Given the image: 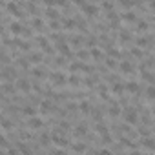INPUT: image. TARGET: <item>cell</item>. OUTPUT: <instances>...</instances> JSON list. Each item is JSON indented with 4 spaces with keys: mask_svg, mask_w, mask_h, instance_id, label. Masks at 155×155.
Wrapping results in <instances>:
<instances>
[{
    "mask_svg": "<svg viewBox=\"0 0 155 155\" xmlns=\"http://www.w3.org/2000/svg\"><path fill=\"white\" fill-rule=\"evenodd\" d=\"M95 128H97V131L100 133V135H106V133H108V130H106V126H104V124H100V122L97 124V126H95Z\"/></svg>",
    "mask_w": 155,
    "mask_h": 155,
    "instance_id": "d4e9b609",
    "label": "cell"
},
{
    "mask_svg": "<svg viewBox=\"0 0 155 155\" xmlns=\"http://www.w3.org/2000/svg\"><path fill=\"white\" fill-rule=\"evenodd\" d=\"M111 91L115 93V95H122V91H124V86H122V84H115Z\"/></svg>",
    "mask_w": 155,
    "mask_h": 155,
    "instance_id": "7402d4cb",
    "label": "cell"
},
{
    "mask_svg": "<svg viewBox=\"0 0 155 155\" xmlns=\"http://www.w3.org/2000/svg\"><path fill=\"white\" fill-rule=\"evenodd\" d=\"M29 60H31V62H35V64H37V62H40V60H42V55H38V53H33V55L29 57Z\"/></svg>",
    "mask_w": 155,
    "mask_h": 155,
    "instance_id": "f1b7e54d",
    "label": "cell"
},
{
    "mask_svg": "<svg viewBox=\"0 0 155 155\" xmlns=\"http://www.w3.org/2000/svg\"><path fill=\"white\" fill-rule=\"evenodd\" d=\"M18 64H20V66H24V68H27V60H24V58H20V60H18Z\"/></svg>",
    "mask_w": 155,
    "mask_h": 155,
    "instance_id": "bcb514c9",
    "label": "cell"
},
{
    "mask_svg": "<svg viewBox=\"0 0 155 155\" xmlns=\"http://www.w3.org/2000/svg\"><path fill=\"white\" fill-rule=\"evenodd\" d=\"M17 88H18L20 91L27 93V91L31 89V84H29V80H26V79H20V80H17Z\"/></svg>",
    "mask_w": 155,
    "mask_h": 155,
    "instance_id": "3957f363",
    "label": "cell"
},
{
    "mask_svg": "<svg viewBox=\"0 0 155 155\" xmlns=\"http://www.w3.org/2000/svg\"><path fill=\"white\" fill-rule=\"evenodd\" d=\"M69 84L77 86V84H79V79H77V77H71V79H69Z\"/></svg>",
    "mask_w": 155,
    "mask_h": 155,
    "instance_id": "7bdbcfd3",
    "label": "cell"
},
{
    "mask_svg": "<svg viewBox=\"0 0 155 155\" xmlns=\"http://www.w3.org/2000/svg\"><path fill=\"white\" fill-rule=\"evenodd\" d=\"M27 126H29L31 130H38L40 126H42V120H40L38 117H29V120H27Z\"/></svg>",
    "mask_w": 155,
    "mask_h": 155,
    "instance_id": "277c9868",
    "label": "cell"
},
{
    "mask_svg": "<svg viewBox=\"0 0 155 155\" xmlns=\"http://www.w3.org/2000/svg\"><path fill=\"white\" fill-rule=\"evenodd\" d=\"M64 26L69 27V29H73V27H75V20H71V18H69V20H64Z\"/></svg>",
    "mask_w": 155,
    "mask_h": 155,
    "instance_id": "d6a6232c",
    "label": "cell"
},
{
    "mask_svg": "<svg viewBox=\"0 0 155 155\" xmlns=\"http://www.w3.org/2000/svg\"><path fill=\"white\" fill-rule=\"evenodd\" d=\"M79 6H80L82 9H84V13H86V15H89V17L97 15V6H93V4H88V2H80Z\"/></svg>",
    "mask_w": 155,
    "mask_h": 155,
    "instance_id": "6da1fadb",
    "label": "cell"
},
{
    "mask_svg": "<svg viewBox=\"0 0 155 155\" xmlns=\"http://www.w3.org/2000/svg\"><path fill=\"white\" fill-rule=\"evenodd\" d=\"M86 133H88V126H86V124H80V126H77L75 128V135H86Z\"/></svg>",
    "mask_w": 155,
    "mask_h": 155,
    "instance_id": "30bf717a",
    "label": "cell"
},
{
    "mask_svg": "<svg viewBox=\"0 0 155 155\" xmlns=\"http://www.w3.org/2000/svg\"><path fill=\"white\" fill-rule=\"evenodd\" d=\"M137 27H139V31H141V33H144V31L148 29V22H146V20H139Z\"/></svg>",
    "mask_w": 155,
    "mask_h": 155,
    "instance_id": "44dd1931",
    "label": "cell"
},
{
    "mask_svg": "<svg viewBox=\"0 0 155 155\" xmlns=\"http://www.w3.org/2000/svg\"><path fill=\"white\" fill-rule=\"evenodd\" d=\"M9 155H18V151H17V150H13V148H11V150H9Z\"/></svg>",
    "mask_w": 155,
    "mask_h": 155,
    "instance_id": "681fc988",
    "label": "cell"
},
{
    "mask_svg": "<svg viewBox=\"0 0 155 155\" xmlns=\"http://www.w3.org/2000/svg\"><path fill=\"white\" fill-rule=\"evenodd\" d=\"M38 44H40V48H42L44 51H51L49 42H48V38H46V37H38Z\"/></svg>",
    "mask_w": 155,
    "mask_h": 155,
    "instance_id": "52a82bcc",
    "label": "cell"
},
{
    "mask_svg": "<svg viewBox=\"0 0 155 155\" xmlns=\"http://www.w3.org/2000/svg\"><path fill=\"white\" fill-rule=\"evenodd\" d=\"M89 55H91L93 58H97V60H99V58H102V51H100V49H91V53H89Z\"/></svg>",
    "mask_w": 155,
    "mask_h": 155,
    "instance_id": "484cf974",
    "label": "cell"
},
{
    "mask_svg": "<svg viewBox=\"0 0 155 155\" xmlns=\"http://www.w3.org/2000/svg\"><path fill=\"white\" fill-rule=\"evenodd\" d=\"M48 15H49L51 18H57V17H58V13H57V9H48Z\"/></svg>",
    "mask_w": 155,
    "mask_h": 155,
    "instance_id": "8d00e7d4",
    "label": "cell"
},
{
    "mask_svg": "<svg viewBox=\"0 0 155 155\" xmlns=\"http://www.w3.org/2000/svg\"><path fill=\"white\" fill-rule=\"evenodd\" d=\"M88 57H89V53H88V51H80V53H79V58H80V60H86Z\"/></svg>",
    "mask_w": 155,
    "mask_h": 155,
    "instance_id": "60d3db41",
    "label": "cell"
},
{
    "mask_svg": "<svg viewBox=\"0 0 155 155\" xmlns=\"http://www.w3.org/2000/svg\"><path fill=\"white\" fill-rule=\"evenodd\" d=\"M80 111L89 113V104H88V102H82V104H80Z\"/></svg>",
    "mask_w": 155,
    "mask_h": 155,
    "instance_id": "d590c367",
    "label": "cell"
},
{
    "mask_svg": "<svg viewBox=\"0 0 155 155\" xmlns=\"http://www.w3.org/2000/svg\"><path fill=\"white\" fill-rule=\"evenodd\" d=\"M2 128L11 130V128H13V122H11V120H7V119H4V120H2Z\"/></svg>",
    "mask_w": 155,
    "mask_h": 155,
    "instance_id": "f546056e",
    "label": "cell"
},
{
    "mask_svg": "<svg viewBox=\"0 0 155 155\" xmlns=\"http://www.w3.org/2000/svg\"><path fill=\"white\" fill-rule=\"evenodd\" d=\"M73 151H77V153L86 151V144H84V142H75V144H73Z\"/></svg>",
    "mask_w": 155,
    "mask_h": 155,
    "instance_id": "e0dca14e",
    "label": "cell"
},
{
    "mask_svg": "<svg viewBox=\"0 0 155 155\" xmlns=\"http://www.w3.org/2000/svg\"><path fill=\"white\" fill-rule=\"evenodd\" d=\"M7 11L15 13L17 17H22V15H20V11H18V6H17V4H7Z\"/></svg>",
    "mask_w": 155,
    "mask_h": 155,
    "instance_id": "d6986e66",
    "label": "cell"
},
{
    "mask_svg": "<svg viewBox=\"0 0 155 155\" xmlns=\"http://www.w3.org/2000/svg\"><path fill=\"white\" fill-rule=\"evenodd\" d=\"M40 110H42L44 113H49V111H55V106H51L49 102L46 100V102H42V106H40Z\"/></svg>",
    "mask_w": 155,
    "mask_h": 155,
    "instance_id": "4fadbf2b",
    "label": "cell"
},
{
    "mask_svg": "<svg viewBox=\"0 0 155 155\" xmlns=\"http://www.w3.org/2000/svg\"><path fill=\"white\" fill-rule=\"evenodd\" d=\"M0 144H2V146H7V141L4 137H0Z\"/></svg>",
    "mask_w": 155,
    "mask_h": 155,
    "instance_id": "7dc6e473",
    "label": "cell"
},
{
    "mask_svg": "<svg viewBox=\"0 0 155 155\" xmlns=\"http://www.w3.org/2000/svg\"><path fill=\"white\" fill-rule=\"evenodd\" d=\"M120 40L122 42H126V40H131V35H130V31H120Z\"/></svg>",
    "mask_w": 155,
    "mask_h": 155,
    "instance_id": "603a6c76",
    "label": "cell"
},
{
    "mask_svg": "<svg viewBox=\"0 0 155 155\" xmlns=\"http://www.w3.org/2000/svg\"><path fill=\"white\" fill-rule=\"evenodd\" d=\"M33 75L38 77V79H42V77H44V71H42V69H38V68H35V69H33Z\"/></svg>",
    "mask_w": 155,
    "mask_h": 155,
    "instance_id": "836d02e7",
    "label": "cell"
},
{
    "mask_svg": "<svg viewBox=\"0 0 155 155\" xmlns=\"http://www.w3.org/2000/svg\"><path fill=\"white\" fill-rule=\"evenodd\" d=\"M102 7H104V9H113V4H110V2H104V4H102Z\"/></svg>",
    "mask_w": 155,
    "mask_h": 155,
    "instance_id": "f6af8a7d",
    "label": "cell"
},
{
    "mask_svg": "<svg viewBox=\"0 0 155 155\" xmlns=\"http://www.w3.org/2000/svg\"><path fill=\"white\" fill-rule=\"evenodd\" d=\"M120 142H122V144H124V146H128V148H131V146H133V142H131V141H130V139H122V141H120Z\"/></svg>",
    "mask_w": 155,
    "mask_h": 155,
    "instance_id": "b9f144b4",
    "label": "cell"
},
{
    "mask_svg": "<svg viewBox=\"0 0 155 155\" xmlns=\"http://www.w3.org/2000/svg\"><path fill=\"white\" fill-rule=\"evenodd\" d=\"M120 69L124 71V73H131V64H130V62H122V64H120Z\"/></svg>",
    "mask_w": 155,
    "mask_h": 155,
    "instance_id": "ffe728a7",
    "label": "cell"
},
{
    "mask_svg": "<svg viewBox=\"0 0 155 155\" xmlns=\"http://www.w3.org/2000/svg\"><path fill=\"white\" fill-rule=\"evenodd\" d=\"M51 82H55V84H66V77L64 75H62V73H58V71H57V73H53V75H51Z\"/></svg>",
    "mask_w": 155,
    "mask_h": 155,
    "instance_id": "5b68a950",
    "label": "cell"
},
{
    "mask_svg": "<svg viewBox=\"0 0 155 155\" xmlns=\"http://www.w3.org/2000/svg\"><path fill=\"white\" fill-rule=\"evenodd\" d=\"M2 77H4V79H9V80H11V79L15 77V69H13V68H6V69H4V75H2Z\"/></svg>",
    "mask_w": 155,
    "mask_h": 155,
    "instance_id": "9a60e30c",
    "label": "cell"
},
{
    "mask_svg": "<svg viewBox=\"0 0 155 155\" xmlns=\"http://www.w3.org/2000/svg\"><path fill=\"white\" fill-rule=\"evenodd\" d=\"M49 141H51V137L48 135V133H44V135L40 137V142H42V144H49Z\"/></svg>",
    "mask_w": 155,
    "mask_h": 155,
    "instance_id": "e575fe53",
    "label": "cell"
},
{
    "mask_svg": "<svg viewBox=\"0 0 155 155\" xmlns=\"http://www.w3.org/2000/svg\"><path fill=\"white\" fill-rule=\"evenodd\" d=\"M17 146H18V151L22 153V155H31V150L27 148V144H24V142H18Z\"/></svg>",
    "mask_w": 155,
    "mask_h": 155,
    "instance_id": "ba28073f",
    "label": "cell"
},
{
    "mask_svg": "<svg viewBox=\"0 0 155 155\" xmlns=\"http://www.w3.org/2000/svg\"><path fill=\"white\" fill-rule=\"evenodd\" d=\"M148 42H151V37H141L137 40V46L139 48H144V46H148Z\"/></svg>",
    "mask_w": 155,
    "mask_h": 155,
    "instance_id": "7c38bea8",
    "label": "cell"
},
{
    "mask_svg": "<svg viewBox=\"0 0 155 155\" xmlns=\"http://www.w3.org/2000/svg\"><path fill=\"white\" fill-rule=\"evenodd\" d=\"M131 55H135V57H142V51H141L139 48H133V49H131Z\"/></svg>",
    "mask_w": 155,
    "mask_h": 155,
    "instance_id": "74e56055",
    "label": "cell"
},
{
    "mask_svg": "<svg viewBox=\"0 0 155 155\" xmlns=\"http://www.w3.org/2000/svg\"><path fill=\"white\" fill-rule=\"evenodd\" d=\"M53 155H66L64 151H53Z\"/></svg>",
    "mask_w": 155,
    "mask_h": 155,
    "instance_id": "f907efd6",
    "label": "cell"
},
{
    "mask_svg": "<svg viewBox=\"0 0 155 155\" xmlns=\"http://www.w3.org/2000/svg\"><path fill=\"white\" fill-rule=\"evenodd\" d=\"M106 64H108V68H115V66H117V62L113 60V58H106Z\"/></svg>",
    "mask_w": 155,
    "mask_h": 155,
    "instance_id": "f35d334b",
    "label": "cell"
},
{
    "mask_svg": "<svg viewBox=\"0 0 155 155\" xmlns=\"http://www.w3.org/2000/svg\"><path fill=\"white\" fill-rule=\"evenodd\" d=\"M146 97H148L150 100L155 97V88H153V86H148V89H146Z\"/></svg>",
    "mask_w": 155,
    "mask_h": 155,
    "instance_id": "4316f807",
    "label": "cell"
},
{
    "mask_svg": "<svg viewBox=\"0 0 155 155\" xmlns=\"http://www.w3.org/2000/svg\"><path fill=\"white\" fill-rule=\"evenodd\" d=\"M2 89H4L6 93H15V86H13V84H4Z\"/></svg>",
    "mask_w": 155,
    "mask_h": 155,
    "instance_id": "83f0119b",
    "label": "cell"
},
{
    "mask_svg": "<svg viewBox=\"0 0 155 155\" xmlns=\"http://www.w3.org/2000/svg\"><path fill=\"white\" fill-rule=\"evenodd\" d=\"M9 27H11V31H13L15 35H18V33H22V31H24V26H22V24H18V22H13Z\"/></svg>",
    "mask_w": 155,
    "mask_h": 155,
    "instance_id": "9c48e42d",
    "label": "cell"
},
{
    "mask_svg": "<svg viewBox=\"0 0 155 155\" xmlns=\"http://www.w3.org/2000/svg\"><path fill=\"white\" fill-rule=\"evenodd\" d=\"M51 27H53V29H58V22H57V20H55V22H51Z\"/></svg>",
    "mask_w": 155,
    "mask_h": 155,
    "instance_id": "c3c4849f",
    "label": "cell"
},
{
    "mask_svg": "<svg viewBox=\"0 0 155 155\" xmlns=\"http://www.w3.org/2000/svg\"><path fill=\"white\" fill-rule=\"evenodd\" d=\"M110 115H111V117H119V115H120V108H119L117 104H113V106L110 108Z\"/></svg>",
    "mask_w": 155,
    "mask_h": 155,
    "instance_id": "ac0fdd59",
    "label": "cell"
},
{
    "mask_svg": "<svg viewBox=\"0 0 155 155\" xmlns=\"http://www.w3.org/2000/svg\"><path fill=\"white\" fill-rule=\"evenodd\" d=\"M128 155H141L139 151H131V153H128Z\"/></svg>",
    "mask_w": 155,
    "mask_h": 155,
    "instance_id": "816d5d0a",
    "label": "cell"
},
{
    "mask_svg": "<svg viewBox=\"0 0 155 155\" xmlns=\"http://www.w3.org/2000/svg\"><path fill=\"white\" fill-rule=\"evenodd\" d=\"M124 88H126L128 91H131V93H139V91H141V86L137 84V82H128Z\"/></svg>",
    "mask_w": 155,
    "mask_h": 155,
    "instance_id": "8992f818",
    "label": "cell"
},
{
    "mask_svg": "<svg viewBox=\"0 0 155 155\" xmlns=\"http://www.w3.org/2000/svg\"><path fill=\"white\" fill-rule=\"evenodd\" d=\"M58 51H60L62 55H69V53H71V49H69V46H66L64 42H60V44H58Z\"/></svg>",
    "mask_w": 155,
    "mask_h": 155,
    "instance_id": "5bb4252c",
    "label": "cell"
},
{
    "mask_svg": "<svg viewBox=\"0 0 155 155\" xmlns=\"http://www.w3.org/2000/svg\"><path fill=\"white\" fill-rule=\"evenodd\" d=\"M122 18H124V20H128V22H135V20H137V17H135V13H133V11L122 13Z\"/></svg>",
    "mask_w": 155,
    "mask_h": 155,
    "instance_id": "8fae6325",
    "label": "cell"
},
{
    "mask_svg": "<svg viewBox=\"0 0 155 155\" xmlns=\"http://www.w3.org/2000/svg\"><path fill=\"white\" fill-rule=\"evenodd\" d=\"M124 119H126L128 124H137V111L135 110H128L124 113Z\"/></svg>",
    "mask_w": 155,
    "mask_h": 155,
    "instance_id": "7a4b0ae2",
    "label": "cell"
},
{
    "mask_svg": "<svg viewBox=\"0 0 155 155\" xmlns=\"http://www.w3.org/2000/svg\"><path fill=\"white\" fill-rule=\"evenodd\" d=\"M142 144H144V146H146L148 150H153V141H151V139H144Z\"/></svg>",
    "mask_w": 155,
    "mask_h": 155,
    "instance_id": "4dcf8cb0",
    "label": "cell"
},
{
    "mask_svg": "<svg viewBox=\"0 0 155 155\" xmlns=\"http://www.w3.org/2000/svg\"><path fill=\"white\" fill-rule=\"evenodd\" d=\"M44 24H42V20H40V18H35L33 20V27H42Z\"/></svg>",
    "mask_w": 155,
    "mask_h": 155,
    "instance_id": "ab89813d",
    "label": "cell"
},
{
    "mask_svg": "<svg viewBox=\"0 0 155 155\" xmlns=\"http://www.w3.org/2000/svg\"><path fill=\"white\" fill-rule=\"evenodd\" d=\"M97 155H111V151H110V150H100Z\"/></svg>",
    "mask_w": 155,
    "mask_h": 155,
    "instance_id": "ee69618b",
    "label": "cell"
},
{
    "mask_svg": "<svg viewBox=\"0 0 155 155\" xmlns=\"http://www.w3.org/2000/svg\"><path fill=\"white\" fill-rule=\"evenodd\" d=\"M35 108H31V106H26L24 108V115H29V117H35Z\"/></svg>",
    "mask_w": 155,
    "mask_h": 155,
    "instance_id": "cb8c5ba5",
    "label": "cell"
},
{
    "mask_svg": "<svg viewBox=\"0 0 155 155\" xmlns=\"http://www.w3.org/2000/svg\"><path fill=\"white\" fill-rule=\"evenodd\" d=\"M18 48H20V49H24V51H27V49H29V44L24 42V40H18Z\"/></svg>",
    "mask_w": 155,
    "mask_h": 155,
    "instance_id": "1f68e13d",
    "label": "cell"
},
{
    "mask_svg": "<svg viewBox=\"0 0 155 155\" xmlns=\"http://www.w3.org/2000/svg\"><path fill=\"white\" fill-rule=\"evenodd\" d=\"M142 79L148 82V84L151 86L153 84V75H151V71H142Z\"/></svg>",
    "mask_w": 155,
    "mask_h": 155,
    "instance_id": "2e32d148",
    "label": "cell"
}]
</instances>
